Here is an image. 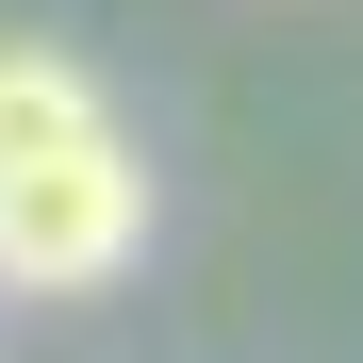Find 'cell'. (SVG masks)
Instances as JSON below:
<instances>
[{
	"label": "cell",
	"mask_w": 363,
	"mask_h": 363,
	"mask_svg": "<svg viewBox=\"0 0 363 363\" xmlns=\"http://www.w3.org/2000/svg\"><path fill=\"white\" fill-rule=\"evenodd\" d=\"M83 133H116V99L67 67V50H0V182H17V165H50V149H83Z\"/></svg>",
	"instance_id": "cell-2"
},
{
	"label": "cell",
	"mask_w": 363,
	"mask_h": 363,
	"mask_svg": "<svg viewBox=\"0 0 363 363\" xmlns=\"http://www.w3.org/2000/svg\"><path fill=\"white\" fill-rule=\"evenodd\" d=\"M133 248H149V165H133V133H83V149H50V165L0 182V281H17V297H99Z\"/></svg>",
	"instance_id": "cell-1"
}]
</instances>
